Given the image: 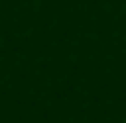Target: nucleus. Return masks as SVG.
Instances as JSON below:
<instances>
[]
</instances>
